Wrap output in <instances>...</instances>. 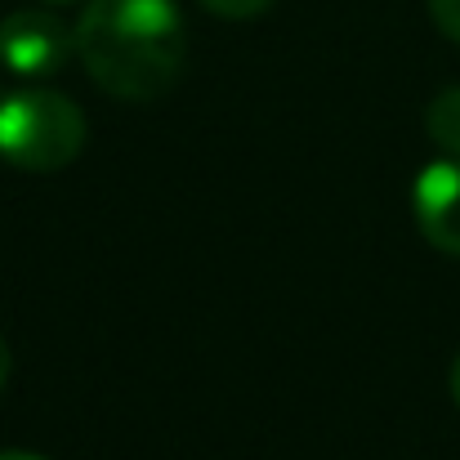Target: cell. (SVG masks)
I'll list each match as a JSON object with an SVG mask.
<instances>
[{
  "mask_svg": "<svg viewBox=\"0 0 460 460\" xmlns=\"http://www.w3.org/2000/svg\"><path fill=\"white\" fill-rule=\"evenodd\" d=\"M0 460H40V456H31V452H0Z\"/></svg>",
  "mask_w": 460,
  "mask_h": 460,
  "instance_id": "obj_10",
  "label": "cell"
},
{
  "mask_svg": "<svg viewBox=\"0 0 460 460\" xmlns=\"http://www.w3.org/2000/svg\"><path fill=\"white\" fill-rule=\"evenodd\" d=\"M452 398H456V407H460V353H456V362H452Z\"/></svg>",
  "mask_w": 460,
  "mask_h": 460,
  "instance_id": "obj_9",
  "label": "cell"
},
{
  "mask_svg": "<svg viewBox=\"0 0 460 460\" xmlns=\"http://www.w3.org/2000/svg\"><path fill=\"white\" fill-rule=\"evenodd\" d=\"M278 0H201V9L219 13V18H255L264 9H273Z\"/></svg>",
  "mask_w": 460,
  "mask_h": 460,
  "instance_id": "obj_6",
  "label": "cell"
},
{
  "mask_svg": "<svg viewBox=\"0 0 460 460\" xmlns=\"http://www.w3.org/2000/svg\"><path fill=\"white\" fill-rule=\"evenodd\" d=\"M76 49V31L49 9H18L0 18V63L13 76H54Z\"/></svg>",
  "mask_w": 460,
  "mask_h": 460,
  "instance_id": "obj_3",
  "label": "cell"
},
{
  "mask_svg": "<svg viewBox=\"0 0 460 460\" xmlns=\"http://www.w3.org/2000/svg\"><path fill=\"white\" fill-rule=\"evenodd\" d=\"M40 4H72V0H40Z\"/></svg>",
  "mask_w": 460,
  "mask_h": 460,
  "instance_id": "obj_11",
  "label": "cell"
},
{
  "mask_svg": "<svg viewBox=\"0 0 460 460\" xmlns=\"http://www.w3.org/2000/svg\"><path fill=\"white\" fill-rule=\"evenodd\" d=\"M429 18L443 36H452L460 45V0H429Z\"/></svg>",
  "mask_w": 460,
  "mask_h": 460,
  "instance_id": "obj_7",
  "label": "cell"
},
{
  "mask_svg": "<svg viewBox=\"0 0 460 460\" xmlns=\"http://www.w3.org/2000/svg\"><path fill=\"white\" fill-rule=\"evenodd\" d=\"M411 206H416V224L425 233V242L443 255H460V161L443 156L429 161L411 188Z\"/></svg>",
  "mask_w": 460,
  "mask_h": 460,
  "instance_id": "obj_4",
  "label": "cell"
},
{
  "mask_svg": "<svg viewBox=\"0 0 460 460\" xmlns=\"http://www.w3.org/2000/svg\"><path fill=\"white\" fill-rule=\"evenodd\" d=\"M76 54L99 90L148 103L179 81L188 36L174 0H90L76 22Z\"/></svg>",
  "mask_w": 460,
  "mask_h": 460,
  "instance_id": "obj_1",
  "label": "cell"
},
{
  "mask_svg": "<svg viewBox=\"0 0 460 460\" xmlns=\"http://www.w3.org/2000/svg\"><path fill=\"white\" fill-rule=\"evenodd\" d=\"M4 380H9V344L0 335V389H4Z\"/></svg>",
  "mask_w": 460,
  "mask_h": 460,
  "instance_id": "obj_8",
  "label": "cell"
},
{
  "mask_svg": "<svg viewBox=\"0 0 460 460\" xmlns=\"http://www.w3.org/2000/svg\"><path fill=\"white\" fill-rule=\"evenodd\" d=\"M425 130L443 153L460 161V85H447L434 94V103L425 108Z\"/></svg>",
  "mask_w": 460,
  "mask_h": 460,
  "instance_id": "obj_5",
  "label": "cell"
},
{
  "mask_svg": "<svg viewBox=\"0 0 460 460\" xmlns=\"http://www.w3.org/2000/svg\"><path fill=\"white\" fill-rule=\"evenodd\" d=\"M85 148V112L54 90H18L0 99V156L13 170L49 174Z\"/></svg>",
  "mask_w": 460,
  "mask_h": 460,
  "instance_id": "obj_2",
  "label": "cell"
}]
</instances>
